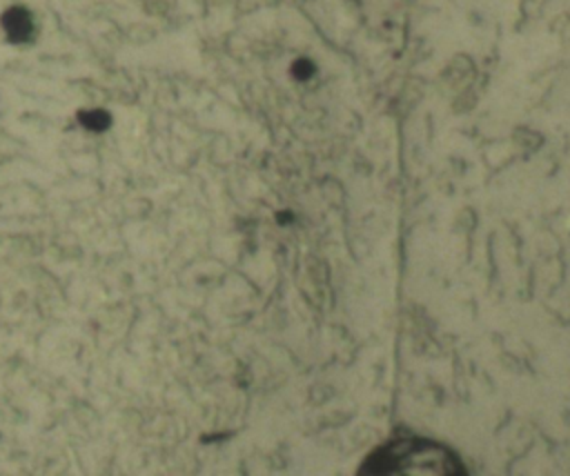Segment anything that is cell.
Instances as JSON below:
<instances>
[{"instance_id": "6da1fadb", "label": "cell", "mask_w": 570, "mask_h": 476, "mask_svg": "<svg viewBox=\"0 0 570 476\" xmlns=\"http://www.w3.org/2000/svg\"><path fill=\"white\" fill-rule=\"evenodd\" d=\"M354 476H470V472L450 445L419 434H399L379 443Z\"/></svg>"}, {"instance_id": "7a4b0ae2", "label": "cell", "mask_w": 570, "mask_h": 476, "mask_svg": "<svg viewBox=\"0 0 570 476\" xmlns=\"http://www.w3.org/2000/svg\"><path fill=\"white\" fill-rule=\"evenodd\" d=\"M0 24L7 33V38L11 42H27L31 40L33 31H36V22H33V16L27 7L22 4H13L9 7L2 16H0Z\"/></svg>"}, {"instance_id": "3957f363", "label": "cell", "mask_w": 570, "mask_h": 476, "mask_svg": "<svg viewBox=\"0 0 570 476\" xmlns=\"http://www.w3.org/2000/svg\"><path fill=\"white\" fill-rule=\"evenodd\" d=\"M78 122L85 127V129H91V131H102L111 125V116L109 111L105 109H80L78 111Z\"/></svg>"}]
</instances>
